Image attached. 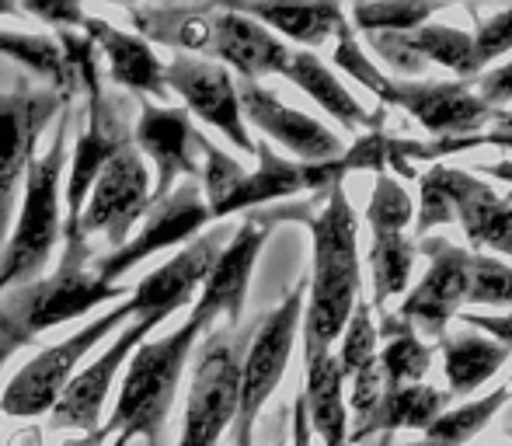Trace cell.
<instances>
[{"instance_id":"obj_1","label":"cell","mask_w":512,"mask_h":446,"mask_svg":"<svg viewBox=\"0 0 512 446\" xmlns=\"http://www.w3.org/2000/svg\"><path fill=\"white\" fill-rule=\"evenodd\" d=\"M279 220H300V210L297 206H283V210L272 213H251L230 234V241L223 244L220 258L209 269L203 290H199L196 304L189 307L182 325L171 328L168 335L147 338L133 352L126 373H122L112 415L102 422L108 440H119L126 446L133 440L161 446L164 422H168L178 384H182L185 366H189L199 338H206L220 321L230 328L241 325L251 272H255L258 255H262L265 241H269V234L276 230Z\"/></svg>"},{"instance_id":"obj_2","label":"cell","mask_w":512,"mask_h":446,"mask_svg":"<svg viewBox=\"0 0 512 446\" xmlns=\"http://www.w3.org/2000/svg\"><path fill=\"white\" fill-rule=\"evenodd\" d=\"M310 241H314V265H310L304 318V359L324 356L342 338L359 300V220L342 185L324 192V206L307 220Z\"/></svg>"},{"instance_id":"obj_3","label":"cell","mask_w":512,"mask_h":446,"mask_svg":"<svg viewBox=\"0 0 512 446\" xmlns=\"http://www.w3.org/2000/svg\"><path fill=\"white\" fill-rule=\"evenodd\" d=\"M129 290L133 286L108 283L91 269V262H74V258H60L49 276L4 290L0 293V366L14 352L39 342V335L88 318L105 304L126 300Z\"/></svg>"},{"instance_id":"obj_4","label":"cell","mask_w":512,"mask_h":446,"mask_svg":"<svg viewBox=\"0 0 512 446\" xmlns=\"http://www.w3.org/2000/svg\"><path fill=\"white\" fill-rule=\"evenodd\" d=\"M67 126L70 109H63L49 147L39 150L25 175L18 210H14L7 241L0 248V293L46 276L56 248L63 244V175H67L70 154Z\"/></svg>"},{"instance_id":"obj_5","label":"cell","mask_w":512,"mask_h":446,"mask_svg":"<svg viewBox=\"0 0 512 446\" xmlns=\"http://www.w3.org/2000/svg\"><path fill=\"white\" fill-rule=\"evenodd\" d=\"M335 63L345 74L356 77L363 88H370L380 98V105L391 109H405L418 126L436 140H464V136H478L488 122L499 119V112L488 109L478 95H474L471 81H394L384 77L370 63V56L359 49L352 28L345 25L335 35Z\"/></svg>"},{"instance_id":"obj_6","label":"cell","mask_w":512,"mask_h":446,"mask_svg":"<svg viewBox=\"0 0 512 446\" xmlns=\"http://www.w3.org/2000/svg\"><path fill=\"white\" fill-rule=\"evenodd\" d=\"M439 223H457L464 227L471 251H495L512 258V203L506 196L481 182L474 171L457 168H429L418 178V220L415 234L429 237Z\"/></svg>"},{"instance_id":"obj_7","label":"cell","mask_w":512,"mask_h":446,"mask_svg":"<svg viewBox=\"0 0 512 446\" xmlns=\"http://www.w3.org/2000/svg\"><path fill=\"white\" fill-rule=\"evenodd\" d=\"M129 318H136V300L129 290L126 300H119L115 307H108L105 314L91 318L84 328H77L74 335H67L63 342L46 345L39 356H32L0 391V415L7 419H42L53 412V405L63 398L70 380L81 373L84 359L105 345L108 338L119 332Z\"/></svg>"},{"instance_id":"obj_8","label":"cell","mask_w":512,"mask_h":446,"mask_svg":"<svg viewBox=\"0 0 512 446\" xmlns=\"http://www.w3.org/2000/svg\"><path fill=\"white\" fill-rule=\"evenodd\" d=\"M307 283H297L279 307H272L255 328L251 342L244 345L241 359V384H237V415H234V446H255V429L262 419V408L283 384L286 366H290L293 345L300 335L304 318Z\"/></svg>"},{"instance_id":"obj_9","label":"cell","mask_w":512,"mask_h":446,"mask_svg":"<svg viewBox=\"0 0 512 446\" xmlns=\"http://www.w3.org/2000/svg\"><path fill=\"white\" fill-rule=\"evenodd\" d=\"M150 168L133 147H126L112 164L98 175L95 189H91L84 213L77 220L74 241H63L60 258H74V262H95L91 255V241L105 237L108 251L122 248L140 227L143 213L150 210Z\"/></svg>"},{"instance_id":"obj_10","label":"cell","mask_w":512,"mask_h":446,"mask_svg":"<svg viewBox=\"0 0 512 446\" xmlns=\"http://www.w3.org/2000/svg\"><path fill=\"white\" fill-rule=\"evenodd\" d=\"M244 342L237 328L216 325L203 338L199 363L189 380L185 398L182 436L175 446H220L223 433L234 426L237 415V384H241Z\"/></svg>"},{"instance_id":"obj_11","label":"cell","mask_w":512,"mask_h":446,"mask_svg":"<svg viewBox=\"0 0 512 446\" xmlns=\"http://www.w3.org/2000/svg\"><path fill=\"white\" fill-rule=\"evenodd\" d=\"M164 321H168V318H164V314H157V311L129 318L126 325L112 335V342H108L105 349L91 359V363H84L81 373H77V377L67 384L63 398L56 401L53 412L46 415L49 429H56V433H77V436L102 429L105 405H108V394H112L115 380L126 373L133 352L140 349L150 335L161 332Z\"/></svg>"},{"instance_id":"obj_12","label":"cell","mask_w":512,"mask_h":446,"mask_svg":"<svg viewBox=\"0 0 512 446\" xmlns=\"http://www.w3.org/2000/svg\"><path fill=\"white\" fill-rule=\"evenodd\" d=\"M84 95H88V122L70 147L67 175H63V241H74L77 220H81L98 175L122 150L133 147V126H129V115L122 112L119 98L108 95L105 84L84 91Z\"/></svg>"},{"instance_id":"obj_13","label":"cell","mask_w":512,"mask_h":446,"mask_svg":"<svg viewBox=\"0 0 512 446\" xmlns=\"http://www.w3.org/2000/svg\"><path fill=\"white\" fill-rule=\"evenodd\" d=\"M63 109H70V102L49 88L0 91V248L18 210L25 175L39 157L42 136Z\"/></svg>"},{"instance_id":"obj_14","label":"cell","mask_w":512,"mask_h":446,"mask_svg":"<svg viewBox=\"0 0 512 446\" xmlns=\"http://www.w3.org/2000/svg\"><path fill=\"white\" fill-rule=\"evenodd\" d=\"M209 206L203 199V189H199L196 178L189 182H178L175 189L168 192L164 199L150 203V210L143 213L140 227L133 230L122 248L105 251L102 258L91 262V269L98 272L108 283H119L126 272H133L143 258L157 255V251H168V248H185L192 244L199 234H206L209 227Z\"/></svg>"},{"instance_id":"obj_15","label":"cell","mask_w":512,"mask_h":446,"mask_svg":"<svg viewBox=\"0 0 512 446\" xmlns=\"http://www.w3.org/2000/svg\"><path fill=\"white\" fill-rule=\"evenodd\" d=\"M418 255L429 258V272L418 279V286L398 307V318L408 321L418 335L439 338L446 335V325L460 314L471 283V251L457 248L446 237H418Z\"/></svg>"},{"instance_id":"obj_16","label":"cell","mask_w":512,"mask_h":446,"mask_svg":"<svg viewBox=\"0 0 512 446\" xmlns=\"http://www.w3.org/2000/svg\"><path fill=\"white\" fill-rule=\"evenodd\" d=\"M164 84H168V95L175 91L182 98V109L189 112V119L213 126L241 154L255 157V140H251L241 115L237 81L227 67L203 60V56H175L171 63H164Z\"/></svg>"},{"instance_id":"obj_17","label":"cell","mask_w":512,"mask_h":446,"mask_svg":"<svg viewBox=\"0 0 512 446\" xmlns=\"http://www.w3.org/2000/svg\"><path fill=\"white\" fill-rule=\"evenodd\" d=\"M199 133L182 105H143L133 126V150L154 171L150 203L164 199L178 182H199Z\"/></svg>"},{"instance_id":"obj_18","label":"cell","mask_w":512,"mask_h":446,"mask_svg":"<svg viewBox=\"0 0 512 446\" xmlns=\"http://www.w3.org/2000/svg\"><path fill=\"white\" fill-rule=\"evenodd\" d=\"M237 98H241L244 126H255L262 136L276 140L293 157H300V164H328L345 154L338 133H331L324 122L283 105L276 91H269L265 84L237 81Z\"/></svg>"},{"instance_id":"obj_19","label":"cell","mask_w":512,"mask_h":446,"mask_svg":"<svg viewBox=\"0 0 512 446\" xmlns=\"http://www.w3.org/2000/svg\"><path fill=\"white\" fill-rule=\"evenodd\" d=\"M290 56L293 49L265 25H258L251 14H244L241 7H227V11L220 7L216 11L206 60L227 67L241 81L262 84L265 77H283L286 67H290Z\"/></svg>"},{"instance_id":"obj_20","label":"cell","mask_w":512,"mask_h":446,"mask_svg":"<svg viewBox=\"0 0 512 446\" xmlns=\"http://www.w3.org/2000/svg\"><path fill=\"white\" fill-rule=\"evenodd\" d=\"M81 35H88L91 46L98 49L112 84H119L122 91L140 98L143 105L168 102L164 60L157 56V49L150 46V42H143L140 35H133V32H122V28L108 25V21L98 18V14H88V18H84Z\"/></svg>"},{"instance_id":"obj_21","label":"cell","mask_w":512,"mask_h":446,"mask_svg":"<svg viewBox=\"0 0 512 446\" xmlns=\"http://www.w3.org/2000/svg\"><path fill=\"white\" fill-rule=\"evenodd\" d=\"M370 46L391 63L398 74L418 77L425 70V63L446 67L450 74H457L460 81H474V63H471V32H460L453 25H429L415 28L405 35H370Z\"/></svg>"},{"instance_id":"obj_22","label":"cell","mask_w":512,"mask_h":446,"mask_svg":"<svg viewBox=\"0 0 512 446\" xmlns=\"http://www.w3.org/2000/svg\"><path fill=\"white\" fill-rule=\"evenodd\" d=\"M216 11L220 7L147 4V7H126V18L133 25V35H140L150 46H168L178 56H203L206 60Z\"/></svg>"},{"instance_id":"obj_23","label":"cell","mask_w":512,"mask_h":446,"mask_svg":"<svg viewBox=\"0 0 512 446\" xmlns=\"http://www.w3.org/2000/svg\"><path fill=\"white\" fill-rule=\"evenodd\" d=\"M450 405V391H436L429 384H408L384 391L370 415L359 426H352L349 443H366L373 436H394V433H425Z\"/></svg>"},{"instance_id":"obj_24","label":"cell","mask_w":512,"mask_h":446,"mask_svg":"<svg viewBox=\"0 0 512 446\" xmlns=\"http://www.w3.org/2000/svg\"><path fill=\"white\" fill-rule=\"evenodd\" d=\"M304 412L310 433L324 446H349V405H345V377L335 352L304 359Z\"/></svg>"},{"instance_id":"obj_25","label":"cell","mask_w":512,"mask_h":446,"mask_svg":"<svg viewBox=\"0 0 512 446\" xmlns=\"http://www.w3.org/2000/svg\"><path fill=\"white\" fill-rule=\"evenodd\" d=\"M286 81L297 84L300 91L310 98V102H317L324 112L331 115V119H338L345 129H380L387 119V112H366L363 105L352 98V91L345 88L342 81H338L335 74H331L328 67H324L321 60H317L314 53H307V49H293L290 56V67H286Z\"/></svg>"},{"instance_id":"obj_26","label":"cell","mask_w":512,"mask_h":446,"mask_svg":"<svg viewBox=\"0 0 512 446\" xmlns=\"http://www.w3.org/2000/svg\"><path fill=\"white\" fill-rule=\"evenodd\" d=\"M0 56L14 60L18 67H25L32 77H39L49 91L70 102L74 95H81L77 88L74 67H70L67 53H63L60 39L49 32H18V28H0Z\"/></svg>"},{"instance_id":"obj_27","label":"cell","mask_w":512,"mask_h":446,"mask_svg":"<svg viewBox=\"0 0 512 446\" xmlns=\"http://www.w3.org/2000/svg\"><path fill=\"white\" fill-rule=\"evenodd\" d=\"M436 345H439V356H443V373H446V384H450V394H474L509 359L506 345L474 332H460V335L446 332Z\"/></svg>"},{"instance_id":"obj_28","label":"cell","mask_w":512,"mask_h":446,"mask_svg":"<svg viewBox=\"0 0 512 446\" xmlns=\"http://www.w3.org/2000/svg\"><path fill=\"white\" fill-rule=\"evenodd\" d=\"M377 335L384 338V349L377 352L384 391L422 384V377L432 366V345H425L422 335H418L408 321H401L398 314H380Z\"/></svg>"},{"instance_id":"obj_29","label":"cell","mask_w":512,"mask_h":446,"mask_svg":"<svg viewBox=\"0 0 512 446\" xmlns=\"http://www.w3.org/2000/svg\"><path fill=\"white\" fill-rule=\"evenodd\" d=\"M244 14L265 25L272 35L279 39H290L297 46H307V53L314 46H324L328 39H335L349 18H345L342 7L335 4H317V7H265V4H255V7H241Z\"/></svg>"},{"instance_id":"obj_30","label":"cell","mask_w":512,"mask_h":446,"mask_svg":"<svg viewBox=\"0 0 512 446\" xmlns=\"http://www.w3.org/2000/svg\"><path fill=\"white\" fill-rule=\"evenodd\" d=\"M418 251L415 241L405 230H373L370 241V276H373V311H384L391 297L408 290L411 265H415Z\"/></svg>"},{"instance_id":"obj_31","label":"cell","mask_w":512,"mask_h":446,"mask_svg":"<svg viewBox=\"0 0 512 446\" xmlns=\"http://www.w3.org/2000/svg\"><path fill=\"white\" fill-rule=\"evenodd\" d=\"M509 401H512V384L499 387V391L485 394V398H478V401H467V405L453 408V412H443L425 429L422 440L408 443V446H467Z\"/></svg>"},{"instance_id":"obj_32","label":"cell","mask_w":512,"mask_h":446,"mask_svg":"<svg viewBox=\"0 0 512 446\" xmlns=\"http://www.w3.org/2000/svg\"><path fill=\"white\" fill-rule=\"evenodd\" d=\"M377 352H380V335L377 325H373V307L370 300L359 297L356 307H352V318L342 332V345H338L335 359H338V370L342 377H356L359 370H366L370 363H377Z\"/></svg>"},{"instance_id":"obj_33","label":"cell","mask_w":512,"mask_h":446,"mask_svg":"<svg viewBox=\"0 0 512 446\" xmlns=\"http://www.w3.org/2000/svg\"><path fill=\"white\" fill-rule=\"evenodd\" d=\"M436 11H443V4H356L352 7V21L366 35H405L429 25V18H436Z\"/></svg>"},{"instance_id":"obj_34","label":"cell","mask_w":512,"mask_h":446,"mask_svg":"<svg viewBox=\"0 0 512 446\" xmlns=\"http://www.w3.org/2000/svg\"><path fill=\"white\" fill-rule=\"evenodd\" d=\"M512 304V265L495 255L471 251V283L464 307H509Z\"/></svg>"},{"instance_id":"obj_35","label":"cell","mask_w":512,"mask_h":446,"mask_svg":"<svg viewBox=\"0 0 512 446\" xmlns=\"http://www.w3.org/2000/svg\"><path fill=\"white\" fill-rule=\"evenodd\" d=\"M411 213H415V206L408 199V189L398 178L380 171L377 189H373V199L366 206V223L373 230H405L411 223Z\"/></svg>"},{"instance_id":"obj_36","label":"cell","mask_w":512,"mask_h":446,"mask_svg":"<svg viewBox=\"0 0 512 446\" xmlns=\"http://www.w3.org/2000/svg\"><path fill=\"white\" fill-rule=\"evenodd\" d=\"M471 147H509L512 150V109L499 112L495 126L485 129V133H478V136H464V140H432V143H425V147L398 143V154L405 157V161L408 157H425V161H432V157L460 154V150H471Z\"/></svg>"},{"instance_id":"obj_37","label":"cell","mask_w":512,"mask_h":446,"mask_svg":"<svg viewBox=\"0 0 512 446\" xmlns=\"http://www.w3.org/2000/svg\"><path fill=\"white\" fill-rule=\"evenodd\" d=\"M512 49V7L506 11L492 14L478 25V32L471 35V63H474V74L481 77V70L488 63H495L499 56H506Z\"/></svg>"},{"instance_id":"obj_38","label":"cell","mask_w":512,"mask_h":446,"mask_svg":"<svg viewBox=\"0 0 512 446\" xmlns=\"http://www.w3.org/2000/svg\"><path fill=\"white\" fill-rule=\"evenodd\" d=\"M21 14L32 21H42L46 28H56V32H81L84 11L81 4H70V0H28V4H18Z\"/></svg>"},{"instance_id":"obj_39","label":"cell","mask_w":512,"mask_h":446,"mask_svg":"<svg viewBox=\"0 0 512 446\" xmlns=\"http://www.w3.org/2000/svg\"><path fill=\"white\" fill-rule=\"evenodd\" d=\"M471 88H474V95L495 112H499L502 105H512V60L495 70H488V74L474 77Z\"/></svg>"},{"instance_id":"obj_40","label":"cell","mask_w":512,"mask_h":446,"mask_svg":"<svg viewBox=\"0 0 512 446\" xmlns=\"http://www.w3.org/2000/svg\"><path fill=\"white\" fill-rule=\"evenodd\" d=\"M457 318L464 321L467 328H474V332L492 338V342L506 345V349L512 352V311L509 314H471V311H460Z\"/></svg>"},{"instance_id":"obj_41","label":"cell","mask_w":512,"mask_h":446,"mask_svg":"<svg viewBox=\"0 0 512 446\" xmlns=\"http://www.w3.org/2000/svg\"><path fill=\"white\" fill-rule=\"evenodd\" d=\"M286 446H314V433H310V422H307V412H304V401H293V436Z\"/></svg>"},{"instance_id":"obj_42","label":"cell","mask_w":512,"mask_h":446,"mask_svg":"<svg viewBox=\"0 0 512 446\" xmlns=\"http://www.w3.org/2000/svg\"><path fill=\"white\" fill-rule=\"evenodd\" d=\"M478 175H488V178H499V182H509L512 185V161H495V164H474Z\"/></svg>"},{"instance_id":"obj_43","label":"cell","mask_w":512,"mask_h":446,"mask_svg":"<svg viewBox=\"0 0 512 446\" xmlns=\"http://www.w3.org/2000/svg\"><path fill=\"white\" fill-rule=\"evenodd\" d=\"M105 440H108L105 429H95V433H84V436H77V440H70L67 446H102Z\"/></svg>"},{"instance_id":"obj_44","label":"cell","mask_w":512,"mask_h":446,"mask_svg":"<svg viewBox=\"0 0 512 446\" xmlns=\"http://www.w3.org/2000/svg\"><path fill=\"white\" fill-rule=\"evenodd\" d=\"M0 18H21V7L14 0H0Z\"/></svg>"},{"instance_id":"obj_45","label":"cell","mask_w":512,"mask_h":446,"mask_svg":"<svg viewBox=\"0 0 512 446\" xmlns=\"http://www.w3.org/2000/svg\"><path fill=\"white\" fill-rule=\"evenodd\" d=\"M373 446H394V436H373Z\"/></svg>"},{"instance_id":"obj_46","label":"cell","mask_w":512,"mask_h":446,"mask_svg":"<svg viewBox=\"0 0 512 446\" xmlns=\"http://www.w3.org/2000/svg\"><path fill=\"white\" fill-rule=\"evenodd\" d=\"M506 199H509V203H512V192H506Z\"/></svg>"},{"instance_id":"obj_47","label":"cell","mask_w":512,"mask_h":446,"mask_svg":"<svg viewBox=\"0 0 512 446\" xmlns=\"http://www.w3.org/2000/svg\"><path fill=\"white\" fill-rule=\"evenodd\" d=\"M112 446H126V443H119V440H115V443H112Z\"/></svg>"},{"instance_id":"obj_48","label":"cell","mask_w":512,"mask_h":446,"mask_svg":"<svg viewBox=\"0 0 512 446\" xmlns=\"http://www.w3.org/2000/svg\"><path fill=\"white\" fill-rule=\"evenodd\" d=\"M279 446H286V443H279Z\"/></svg>"}]
</instances>
